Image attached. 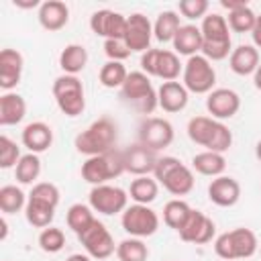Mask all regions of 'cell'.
I'll use <instances>...</instances> for the list:
<instances>
[{
	"label": "cell",
	"instance_id": "cell-1",
	"mask_svg": "<svg viewBox=\"0 0 261 261\" xmlns=\"http://www.w3.org/2000/svg\"><path fill=\"white\" fill-rule=\"evenodd\" d=\"M116 139H118V133H116L114 120L108 116H102L75 137L73 147L77 153L86 157H94V155H104L108 151H114Z\"/></svg>",
	"mask_w": 261,
	"mask_h": 261
},
{
	"label": "cell",
	"instance_id": "cell-2",
	"mask_svg": "<svg viewBox=\"0 0 261 261\" xmlns=\"http://www.w3.org/2000/svg\"><path fill=\"white\" fill-rule=\"evenodd\" d=\"M259 251L257 234L251 228L239 226L232 230H226L214 239V253L224 261L234 259H249Z\"/></svg>",
	"mask_w": 261,
	"mask_h": 261
},
{
	"label": "cell",
	"instance_id": "cell-3",
	"mask_svg": "<svg viewBox=\"0 0 261 261\" xmlns=\"http://www.w3.org/2000/svg\"><path fill=\"white\" fill-rule=\"evenodd\" d=\"M120 98L141 114H151L159 106L157 90L153 88L149 75L143 71H128V77L120 88Z\"/></svg>",
	"mask_w": 261,
	"mask_h": 261
},
{
	"label": "cell",
	"instance_id": "cell-4",
	"mask_svg": "<svg viewBox=\"0 0 261 261\" xmlns=\"http://www.w3.org/2000/svg\"><path fill=\"white\" fill-rule=\"evenodd\" d=\"M53 98H55V104L57 108L69 116V118H75L80 116L84 110H86V94H84V84L77 75H59L55 77L53 82Z\"/></svg>",
	"mask_w": 261,
	"mask_h": 261
},
{
	"label": "cell",
	"instance_id": "cell-5",
	"mask_svg": "<svg viewBox=\"0 0 261 261\" xmlns=\"http://www.w3.org/2000/svg\"><path fill=\"white\" fill-rule=\"evenodd\" d=\"M124 173V161H122V151H108L104 155H94L88 157L82 163V177L92 184V186H102L108 184L110 179L118 177Z\"/></svg>",
	"mask_w": 261,
	"mask_h": 261
},
{
	"label": "cell",
	"instance_id": "cell-6",
	"mask_svg": "<svg viewBox=\"0 0 261 261\" xmlns=\"http://www.w3.org/2000/svg\"><path fill=\"white\" fill-rule=\"evenodd\" d=\"M181 84L190 94H210L216 84V69L202 53L188 57L181 71Z\"/></svg>",
	"mask_w": 261,
	"mask_h": 261
},
{
	"label": "cell",
	"instance_id": "cell-7",
	"mask_svg": "<svg viewBox=\"0 0 261 261\" xmlns=\"http://www.w3.org/2000/svg\"><path fill=\"white\" fill-rule=\"evenodd\" d=\"M159 216L157 212L147 206V204H130L126 210L120 214V224L126 234L137 237V239H147L153 237L159 230Z\"/></svg>",
	"mask_w": 261,
	"mask_h": 261
},
{
	"label": "cell",
	"instance_id": "cell-8",
	"mask_svg": "<svg viewBox=\"0 0 261 261\" xmlns=\"http://www.w3.org/2000/svg\"><path fill=\"white\" fill-rule=\"evenodd\" d=\"M88 204L92 206L94 212H100L106 216L122 214L128 206V192H124L118 186H110V184L92 186L88 194Z\"/></svg>",
	"mask_w": 261,
	"mask_h": 261
},
{
	"label": "cell",
	"instance_id": "cell-9",
	"mask_svg": "<svg viewBox=\"0 0 261 261\" xmlns=\"http://www.w3.org/2000/svg\"><path fill=\"white\" fill-rule=\"evenodd\" d=\"M77 241L84 245V251L92 259H98V261L108 259L110 255L116 253V245H114L110 230L98 218L90 224V228H86L82 234H77Z\"/></svg>",
	"mask_w": 261,
	"mask_h": 261
},
{
	"label": "cell",
	"instance_id": "cell-10",
	"mask_svg": "<svg viewBox=\"0 0 261 261\" xmlns=\"http://www.w3.org/2000/svg\"><path fill=\"white\" fill-rule=\"evenodd\" d=\"M173 124L167 118H159V116H149L139 124V143L157 151L167 149L173 143Z\"/></svg>",
	"mask_w": 261,
	"mask_h": 261
},
{
	"label": "cell",
	"instance_id": "cell-11",
	"mask_svg": "<svg viewBox=\"0 0 261 261\" xmlns=\"http://www.w3.org/2000/svg\"><path fill=\"white\" fill-rule=\"evenodd\" d=\"M151 39H153V22L141 14L135 12L126 16V33H124V43L133 53H145L151 49Z\"/></svg>",
	"mask_w": 261,
	"mask_h": 261
},
{
	"label": "cell",
	"instance_id": "cell-12",
	"mask_svg": "<svg viewBox=\"0 0 261 261\" xmlns=\"http://www.w3.org/2000/svg\"><path fill=\"white\" fill-rule=\"evenodd\" d=\"M206 110L214 120H228L241 110V96L230 88H214L206 96Z\"/></svg>",
	"mask_w": 261,
	"mask_h": 261
},
{
	"label": "cell",
	"instance_id": "cell-13",
	"mask_svg": "<svg viewBox=\"0 0 261 261\" xmlns=\"http://www.w3.org/2000/svg\"><path fill=\"white\" fill-rule=\"evenodd\" d=\"M90 29L94 35L106 39H124L126 33V16L114 12L110 8H100L90 16Z\"/></svg>",
	"mask_w": 261,
	"mask_h": 261
},
{
	"label": "cell",
	"instance_id": "cell-14",
	"mask_svg": "<svg viewBox=\"0 0 261 261\" xmlns=\"http://www.w3.org/2000/svg\"><path fill=\"white\" fill-rule=\"evenodd\" d=\"M214 232H216V226H214L212 218H208L200 210H192V214L188 216L186 224L177 230L179 239L184 243H192V245H206V243H210Z\"/></svg>",
	"mask_w": 261,
	"mask_h": 261
},
{
	"label": "cell",
	"instance_id": "cell-15",
	"mask_svg": "<svg viewBox=\"0 0 261 261\" xmlns=\"http://www.w3.org/2000/svg\"><path fill=\"white\" fill-rule=\"evenodd\" d=\"M157 159H159V155L153 149H149V147H145L141 143L130 145L128 149L122 151L124 171L126 173H133L135 177H139V175H153V169L157 165Z\"/></svg>",
	"mask_w": 261,
	"mask_h": 261
},
{
	"label": "cell",
	"instance_id": "cell-16",
	"mask_svg": "<svg viewBox=\"0 0 261 261\" xmlns=\"http://www.w3.org/2000/svg\"><path fill=\"white\" fill-rule=\"evenodd\" d=\"M22 69H24V57L20 51L10 47L0 51V88L4 92H12V88L20 84Z\"/></svg>",
	"mask_w": 261,
	"mask_h": 261
},
{
	"label": "cell",
	"instance_id": "cell-17",
	"mask_svg": "<svg viewBox=\"0 0 261 261\" xmlns=\"http://www.w3.org/2000/svg\"><path fill=\"white\" fill-rule=\"evenodd\" d=\"M208 198L220 208H230L241 200V184L230 175H218L208 186Z\"/></svg>",
	"mask_w": 261,
	"mask_h": 261
},
{
	"label": "cell",
	"instance_id": "cell-18",
	"mask_svg": "<svg viewBox=\"0 0 261 261\" xmlns=\"http://www.w3.org/2000/svg\"><path fill=\"white\" fill-rule=\"evenodd\" d=\"M190 100V92L186 90V86L181 82H163L157 90V104L161 110L165 112H181L188 106Z\"/></svg>",
	"mask_w": 261,
	"mask_h": 261
},
{
	"label": "cell",
	"instance_id": "cell-19",
	"mask_svg": "<svg viewBox=\"0 0 261 261\" xmlns=\"http://www.w3.org/2000/svg\"><path fill=\"white\" fill-rule=\"evenodd\" d=\"M37 18L45 31L55 33V31H61L69 22V8L61 0H45L39 6Z\"/></svg>",
	"mask_w": 261,
	"mask_h": 261
},
{
	"label": "cell",
	"instance_id": "cell-20",
	"mask_svg": "<svg viewBox=\"0 0 261 261\" xmlns=\"http://www.w3.org/2000/svg\"><path fill=\"white\" fill-rule=\"evenodd\" d=\"M20 141L29 149V153H37V155L39 153H45L53 145V128L47 122H43V120L29 122L22 128Z\"/></svg>",
	"mask_w": 261,
	"mask_h": 261
},
{
	"label": "cell",
	"instance_id": "cell-21",
	"mask_svg": "<svg viewBox=\"0 0 261 261\" xmlns=\"http://www.w3.org/2000/svg\"><path fill=\"white\" fill-rule=\"evenodd\" d=\"M228 65L237 75H253L259 67V49L255 45H239L228 57Z\"/></svg>",
	"mask_w": 261,
	"mask_h": 261
},
{
	"label": "cell",
	"instance_id": "cell-22",
	"mask_svg": "<svg viewBox=\"0 0 261 261\" xmlns=\"http://www.w3.org/2000/svg\"><path fill=\"white\" fill-rule=\"evenodd\" d=\"M27 114V100L16 92H4L0 96V124L14 126L22 122Z\"/></svg>",
	"mask_w": 261,
	"mask_h": 261
},
{
	"label": "cell",
	"instance_id": "cell-23",
	"mask_svg": "<svg viewBox=\"0 0 261 261\" xmlns=\"http://www.w3.org/2000/svg\"><path fill=\"white\" fill-rule=\"evenodd\" d=\"M171 45H173V51L177 55H186V57L198 55L202 51V31H200V27L181 24L177 35L173 37Z\"/></svg>",
	"mask_w": 261,
	"mask_h": 261
},
{
	"label": "cell",
	"instance_id": "cell-24",
	"mask_svg": "<svg viewBox=\"0 0 261 261\" xmlns=\"http://www.w3.org/2000/svg\"><path fill=\"white\" fill-rule=\"evenodd\" d=\"M159 184H161L171 196H188V194L194 190L196 179H194V171H192L188 165L179 163V165L173 167Z\"/></svg>",
	"mask_w": 261,
	"mask_h": 261
},
{
	"label": "cell",
	"instance_id": "cell-25",
	"mask_svg": "<svg viewBox=\"0 0 261 261\" xmlns=\"http://www.w3.org/2000/svg\"><path fill=\"white\" fill-rule=\"evenodd\" d=\"M200 31H202V43H232L226 16H222L218 12L206 14L202 18Z\"/></svg>",
	"mask_w": 261,
	"mask_h": 261
},
{
	"label": "cell",
	"instance_id": "cell-26",
	"mask_svg": "<svg viewBox=\"0 0 261 261\" xmlns=\"http://www.w3.org/2000/svg\"><path fill=\"white\" fill-rule=\"evenodd\" d=\"M192 169L198 171L200 175H208V177H218L224 175L226 169V159L222 153H214V151H200L192 157Z\"/></svg>",
	"mask_w": 261,
	"mask_h": 261
},
{
	"label": "cell",
	"instance_id": "cell-27",
	"mask_svg": "<svg viewBox=\"0 0 261 261\" xmlns=\"http://www.w3.org/2000/svg\"><path fill=\"white\" fill-rule=\"evenodd\" d=\"M88 65V49L80 43H69L59 53V67L67 75H77Z\"/></svg>",
	"mask_w": 261,
	"mask_h": 261
},
{
	"label": "cell",
	"instance_id": "cell-28",
	"mask_svg": "<svg viewBox=\"0 0 261 261\" xmlns=\"http://www.w3.org/2000/svg\"><path fill=\"white\" fill-rule=\"evenodd\" d=\"M128 196L135 204H147L149 206L159 196V181L151 175H139L130 181Z\"/></svg>",
	"mask_w": 261,
	"mask_h": 261
},
{
	"label": "cell",
	"instance_id": "cell-29",
	"mask_svg": "<svg viewBox=\"0 0 261 261\" xmlns=\"http://www.w3.org/2000/svg\"><path fill=\"white\" fill-rule=\"evenodd\" d=\"M179 12L175 10H163L157 14L155 22H153V37L159 43H171L173 37L177 35L181 22H179Z\"/></svg>",
	"mask_w": 261,
	"mask_h": 261
},
{
	"label": "cell",
	"instance_id": "cell-30",
	"mask_svg": "<svg viewBox=\"0 0 261 261\" xmlns=\"http://www.w3.org/2000/svg\"><path fill=\"white\" fill-rule=\"evenodd\" d=\"M24 218H27V222H29L31 226L43 230V228L51 226V222H53V218H55V206L45 204V202H41V200L29 198V200H27V208H24Z\"/></svg>",
	"mask_w": 261,
	"mask_h": 261
},
{
	"label": "cell",
	"instance_id": "cell-31",
	"mask_svg": "<svg viewBox=\"0 0 261 261\" xmlns=\"http://www.w3.org/2000/svg\"><path fill=\"white\" fill-rule=\"evenodd\" d=\"M181 71H184V63L179 61V55L169 49H159L155 77H159L163 82H175Z\"/></svg>",
	"mask_w": 261,
	"mask_h": 261
},
{
	"label": "cell",
	"instance_id": "cell-32",
	"mask_svg": "<svg viewBox=\"0 0 261 261\" xmlns=\"http://www.w3.org/2000/svg\"><path fill=\"white\" fill-rule=\"evenodd\" d=\"M214 126H216V120L212 116H194L188 120L186 130H188L190 141H194L200 147H208L212 133H214Z\"/></svg>",
	"mask_w": 261,
	"mask_h": 261
},
{
	"label": "cell",
	"instance_id": "cell-33",
	"mask_svg": "<svg viewBox=\"0 0 261 261\" xmlns=\"http://www.w3.org/2000/svg\"><path fill=\"white\" fill-rule=\"evenodd\" d=\"M192 210H194V208H192L186 200L173 198V200H169V202L163 206V222H165L169 228L179 230V228L186 224V220H188V216L192 214Z\"/></svg>",
	"mask_w": 261,
	"mask_h": 261
},
{
	"label": "cell",
	"instance_id": "cell-34",
	"mask_svg": "<svg viewBox=\"0 0 261 261\" xmlns=\"http://www.w3.org/2000/svg\"><path fill=\"white\" fill-rule=\"evenodd\" d=\"M16 181L22 186H35L37 177L41 175V157L37 153H27L14 167Z\"/></svg>",
	"mask_w": 261,
	"mask_h": 261
},
{
	"label": "cell",
	"instance_id": "cell-35",
	"mask_svg": "<svg viewBox=\"0 0 261 261\" xmlns=\"http://www.w3.org/2000/svg\"><path fill=\"white\" fill-rule=\"evenodd\" d=\"M65 220H67V226L75 232V234H82L86 228H90V224L96 220L94 216V210L90 204H71L67 208V214H65Z\"/></svg>",
	"mask_w": 261,
	"mask_h": 261
},
{
	"label": "cell",
	"instance_id": "cell-36",
	"mask_svg": "<svg viewBox=\"0 0 261 261\" xmlns=\"http://www.w3.org/2000/svg\"><path fill=\"white\" fill-rule=\"evenodd\" d=\"M126 77H128V71H126L122 61H106L100 67V73H98L100 84L108 90H116V88L120 90L122 84L126 82Z\"/></svg>",
	"mask_w": 261,
	"mask_h": 261
},
{
	"label": "cell",
	"instance_id": "cell-37",
	"mask_svg": "<svg viewBox=\"0 0 261 261\" xmlns=\"http://www.w3.org/2000/svg\"><path fill=\"white\" fill-rule=\"evenodd\" d=\"M29 196L18 186H2L0 188V210L2 214H16L27 208Z\"/></svg>",
	"mask_w": 261,
	"mask_h": 261
},
{
	"label": "cell",
	"instance_id": "cell-38",
	"mask_svg": "<svg viewBox=\"0 0 261 261\" xmlns=\"http://www.w3.org/2000/svg\"><path fill=\"white\" fill-rule=\"evenodd\" d=\"M116 257L118 261H147L149 247L145 245L143 239L128 237L116 245Z\"/></svg>",
	"mask_w": 261,
	"mask_h": 261
},
{
	"label": "cell",
	"instance_id": "cell-39",
	"mask_svg": "<svg viewBox=\"0 0 261 261\" xmlns=\"http://www.w3.org/2000/svg\"><path fill=\"white\" fill-rule=\"evenodd\" d=\"M226 22H228V29L234 33H251L257 22V14L253 12V8L249 4H245V6L228 12Z\"/></svg>",
	"mask_w": 261,
	"mask_h": 261
},
{
	"label": "cell",
	"instance_id": "cell-40",
	"mask_svg": "<svg viewBox=\"0 0 261 261\" xmlns=\"http://www.w3.org/2000/svg\"><path fill=\"white\" fill-rule=\"evenodd\" d=\"M39 247L41 251L55 255L65 247V232L59 226H47L39 232Z\"/></svg>",
	"mask_w": 261,
	"mask_h": 261
},
{
	"label": "cell",
	"instance_id": "cell-41",
	"mask_svg": "<svg viewBox=\"0 0 261 261\" xmlns=\"http://www.w3.org/2000/svg\"><path fill=\"white\" fill-rule=\"evenodd\" d=\"M20 147L6 135H0V167L2 169H10L16 167V163L20 161Z\"/></svg>",
	"mask_w": 261,
	"mask_h": 261
},
{
	"label": "cell",
	"instance_id": "cell-42",
	"mask_svg": "<svg viewBox=\"0 0 261 261\" xmlns=\"http://www.w3.org/2000/svg\"><path fill=\"white\" fill-rule=\"evenodd\" d=\"M29 198L41 200V202L51 204V206L57 208V204H59V200H61V192H59V188H57L55 184H51V181H39V184H35V186L31 188Z\"/></svg>",
	"mask_w": 261,
	"mask_h": 261
},
{
	"label": "cell",
	"instance_id": "cell-43",
	"mask_svg": "<svg viewBox=\"0 0 261 261\" xmlns=\"http://www.w3.org/2000/svg\"><path fill=\"white\" fill-rule=\"evenodd\" d=\"M208 0H181L179 2V14L186 16L188 20H198L208 14Z\"/></svg>",
	"mask_w": 261,
	"mask_h": 261
},
{
	"label": "cell",
	"instance_id": "cell-44",
	"mask_svg": "<svg viewBox=\"0 0 261 261\" xmlns=\"http://www.w3.org/2000/svg\"><path fill=\"white\" fill-rule=\"evenodd\" d=\"M104 53L108 61H124L133 51L126 47L124 39H106L104 41Z\"/></svg>",
	"mask_w": 261,
	"mask_h": 261
},
{
	"label": "cell",
	"instance_id": "cell-45",
	"mask_svg": "<svg viewBox=\"0 0 261 261\" xmlns=\"http://www.w3.org/2000/svg\"><path fill=\"white\" fill-rule=\"evenodd\" d=\"M181 161L177 159V157H173V155H163V157H159L157 159V165H155V169H153V177L157 179V181H161L173 167H177Z\"/></svg>",
	"mask_w": 261,
	"mask_h": 261
},
{
	"label": "cell",
	"instance_id": "cell-46",
	"mask_svg": "<svg viewBox=\"0 0 261 261\" xmlns=\"http://www.w3.org/2000/svg\"><path fill=\"white\" fill-rule=\"evenodd\" d=\"M157 59H159V49H149L145 53H141V71L147 73L149 77H155V69H157Z\"/></svg>",
	"mask_w": 261,
	"mask_h": 261
},
{
	"label": "cell",
	"instance_id": "cell-47",
	"mask_svg": "<svg viewBox=\"0 0 261 261\" xmlns=\"http://www.w3.org/2000/svg\"><path fill=\"white\" fill-rule=\"evenodd\" d=\"M251 37H253V45L257 49H261V14H257V22L251 31Z\"/></svg>",
	"mask_w": 261,
	"mask_h": 261
},
{
	"label": "cell",
	"instance_id": "cell-48",
	"mask_svg": "<svg viewBox=\"0 0 261 261\" xmlns=\"http://www.w3.org/2000/svg\"><path fill=\"white\" fill-rule=\"evenodd\" d=\"M245 4H247L245 0H237V2H234V0H220V6H222V8H226L228 12H232V10H237V8L245 6Z\"/></svg>",
	"mask_w": 261,
	"mask_h": 261
},
{
	"label": "cell",
	"instance_id": "cell-49",
	"mask_svg": "<svg viewBox=\"0 0 261 261\" xmlns=\"http://www.w3.org/2000/svg\"><path fill=\"white\" fill-rule=\"evenodd\" d=\"M14 6H18V8H35V6H41V2L39 0H29V2L14 0Z\"/></svg>",
	"mask_w": 261,
	"mask_h": 261
},
{
	"label": "cell",
	"instance_id": "cell-50",
	"mask_svg": "<svg viewBox=\"0 0 261 261\" xmlns=\"http://www.w3.org/2000/svg\"><path fill=\"white\" fill-rule=\"evenodd\" d=\"M65 261H92V257H90L88 253H73V255H69Z\"/></svg>",
	"mask_w": 261,
	"mask_h": 261
},
{
	"label": "cell",
	"instance_id": "cell-51",
	"mask_svg": "<svg viewBox=\"0 0 261 261\" xmlns=\"http://www.w3.org/2000/svg\"><path fill=\"white\" fill-rule=\"evenodd\" d=\"M253 84H255V88L261 92V63H259V67H257L255 73H253Z\"/></svg>",
	"mask_w": 261,
	"mask_h": 261
},
{
	"label": "cell",
	"instance_id": "cell-52",
	"mask_svg": "<svg viewBox=\"0 0 261 261\" xmlns=\"http://www.w3.org/2000/svg\"><path fill=\"white\" fill-rule=\"evenodd\" d=\"M255 157L261 161V139L257 141V145H255Z\"/></svg>",
	"mask_w": 261,
	"mask_h": 261
},
{
	"label": "cell",
	"instance_id": "cell-53",
	"mask_svg": "<svg viewBox=\"0 0 261 261\" xmlns=\"http://www.w3.org/2000/svg\"><path fill=\"white\" fill-rule=\"evenodd\" d=\"M259 253H261V245H259Z\"/></svg>",
	"mask_w": 261,
	"mask_h": 261
}]
</instances>
